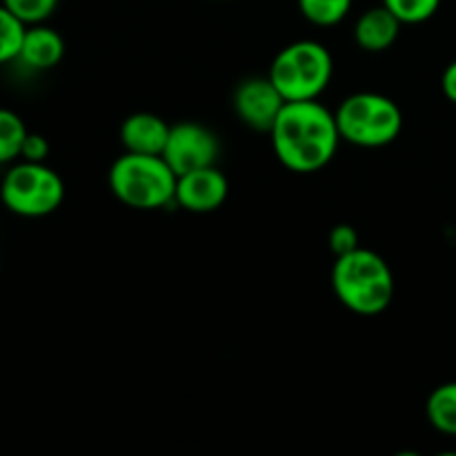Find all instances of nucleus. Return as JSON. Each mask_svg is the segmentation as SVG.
Segmentation results:
<instances>
[{
  "instance_id": "obj_1",
  "label": "nucleus",
  "mask_w": 456,
  "mask_h": 456,
  "mask_svg": "<svg viewBox=\"0 0 456 456\" xmlns=\"http://www.w3.org/2000/svg\"><path fill=\"white\" fill-rule=\"evenodd\" d=\"M272 147L283 167L297 174L323 169L337 156L341 134L337 116L316 101H288L270 129Z\"/></svg>"
},
{
  "instance_id": "obj_2",
  "label": "nucleus",
  "mask_w": 456,
  "mask_h": 456,
  "mask_svg": "<svg viewBox=\"0 0 456 456\" xmlns=\"http://www.w3.org/2000/svg\"><path fill=\"white\" fill-rule=\"evenodd\" d=\"M332 288L338 301L361 316H377L395 298V274L381 254L356 248L337 256L332 267Z\"/></svg>"
},
{
  "instance_id": "obj_3",
  "label": "nucleus",
  "mask_w": 456,
  "mask_h": 456,
  "mask_svg": "<svg viewBox=\"0 0 456 456\" xmlns=\"http://www.w3.org/2000/svg\"><path fill=\"white\" fill-rule=\"evenodd\" d=\"M176 174L163 156L125 151L110 169L111 194L134 209H160L174 203Z\"/></svg>"
},
{
  "instance_id": "obj_4",
  "label": "nucleus",
  "mask_w": 456,
  "mask_h": 456,
  "mask_svg": "<svg viewBox=\"0 0 456 456\" xmlns=\"http://www.w3.org/2000/svg\"><path fill=\"white\" fill-rule=\"evenodd\" d=\"M334 74L332 53L316 40H297L276 53L270 80L285 101H316Z\"/></svg>"
},
{
  "instance_id": "obj_5",
  "label": "nucleus",
  "mask_w": 456,
  "mask_h": 456,
  "mask_svg": "<svg viewBox=\"0 0 456 456\" xmlns=\"http://www.w3.org/2000/svg\"><path fill=\"white\" fill-rule=\"evenodd\" d=\"M341 141L356 147H386L403 129V114L390 96L359 92L347 96L334 111Z\"/></svg>"
},
{
  "instance_id": "obj_6",
  "label": "nucleus",
  "mask_w": 456,
  "mask_h": 456,
  "mask_svg": "<svg viewBox=\"0 0 456 456\" xmlns=\"http://www.w3.org/2000/svg\"><path fill=\"white\" fill-rule=\"evenodd\" d=\"M65 199L61 174L45 163L20 160L12 165L0 183V200L22 218H43L56 212Z\"/></svg>"
},
{
  "instance_id": "obj_7",
  "label": "nucleus",
  "mask_w": 456,
  "mask_h": 456,
  "mask_svg": "<svg viewBox=\"0 0 456 456\" xmlns=\"http://www.w3.org/2000/svg\"><path fill=\"white\" fill-rule=\"evenodd\" d=\"M218 138L212 129L199 123H176L169 129L167 145L163 150V159L176 176L194 169L216 165L218 159Z\"/></svg>"
},
{
  "instance_id": "obj_8",
  "label": "nucleus",
  "mask_w": 456,
  "mask_h": 456,
  "mask_svg": "<svg viewBox=\"0 0 456 456\" xmlns=\"http://www.w3.org/2000/svg\"><path fill=\"white\" fill-rule=\"evenodd\" d=\"M283 94L276 89L270 76H252L243 80L234 92V111L248 127L270 134L285 105Z\"/></svg>"
},
{
  "instance_id": "obj_9",
  "label": "nucleus",
  "mask_w": 456,
  "mask_h": 456,
  "mask_svg": "<svg viewBox=\"0 0 456 456\" xmlns=\"http://www.w3.org/2000/svg\"><path fill=\"white\" fill-rule=\"evenodd\" d=\"M227 194H230L227 176L216 165H209V167L194 169L176 178L174 203H178L187 212L209 214L225 203Z\"/></svg>"
},
{
  "instance_id": "obj_10",
  "label": "nucleus",
  "mask_w": 456,
  "mask_h": 456,
  "mask_svg": "<svg viewBox=\"0 0 456 456\" xmlns=\"http://www.w3.org/2000/svg\"><path fill=\"white\" fill-rule=\"evenodd\" d=\"M172 125L150 111H136L120 125V142L132 154L163 156Z\"/></svg>"
},
{
  "instance_id": "obj_11",
  "label": "nucleus",
  "mask_w": 456,
  "mask_h": 456,
  "mask_svg": "<svg viewBox=\"0 0 456 456\" xmlns=\"http://www.w3.org/2000/svg\"><path fill=\"white\" fill-rule=\"evenodd\" d=\"M65 56V40L56 29L47 27L45 22L40 25H29L25 29L20 53L16 61L25 65L27 69L47 71L53 69Z\"/></svg>"
},
{
  "instance_id": "obj_12",
  "label": "nucleus",
  "mask_w": 456,
  "mask_h": 456,
  "mask_svg": "<svg viewBox=\"0 0 456 456\" xmlns=\"http://www.w3.org/2000/svg\"><path fill=\"white\" fill-rule=\"evenodd\" d=\"M401 25L403 22L386 4H379L361 13L354 25V40L363 52H386L399 38Z\"/></svg>"
},
{
  "instance_id": "obj_13",
  "label": "nucleus",
  "mask_w": 456,
  "mask_h": 456,
  "mask_svg": "<svg viewBox=\"0 0 456 456\" xmlns=\"http://www.w3.org/2000/svg\"><path fill=\"white\" fill-rule=\"evenodd\" d=\"M426 414L435 430L456 436V381L444 383L428 396Z\"/></svg>"
},
{
  "instance_id": "obj_14",
  "label": "nucleus",
  "mask_w": 456,
  "mask_h": 456,
  "mask_svg": "<svg viewBox=\"0 0 456 456\" xmlns=\"http://www.w3.org/2000/svg\"><path fill=\"white\" fill-rule=\"evenodd\" d=\"M29 134L25 120L12 110L0 107V165L13 163L20 159L22 141Z\"/></svg>"
},
{
  "instance_id": "obj_15",
  "label": "nucleus",
  "mask_w": 456,
  "mask_h": 456,
  "mask_svg": "<svg viewBox=\"0 0 456 456\" xmlns=\"http://www.w3.org/2000/svg\"><path fill=\"white\" fill-rule=\"evenodd\" d=\"M298 9L312 25L332 27L350 13L352 0H298Z\"/></svg>"
},
{
  "instance_id": "obj_16",
  "label": "nucleus",
  "mask_w": 456,
  "mask_h": 456,
  "mask_svg": "<svg viewBox=\"0 0 456 456\" xmlns=\"http://www.w3.org/2000/svg\"><path fill=\"white\" fill-rule=\"evenodd\" d=\"M27 25L0 3V65L16 61Z\"/></svg>"
},
{
  "instance_id": "obj_17",
  "label": "nucleus",
  "mask_w": 456,
  "mask_h": 456,
  "mask_svg": "<svg viewBox=\"0 0 456 456\" xmlns=\"http://www.w3.org/2000/svg\"><path fill=\"white\" fill-rule=\"evenodd\" d=\"M383 4L403 25H419V22L430 20L439 12L441 0H383Z\"/></svg>"
},
{
  "instance_id": "obj_18",
  "label": "nucleus",
  "mask_w": 456,
  "mask_h": 456,
  "mask_svg": "<svg viewBox=\"0 0 456 456\" xmlns=\"http://www.w3.org/2000/svg\"><path fill=\"white\" fill-rule=\"evenodd\" d=\"M3 4L18 20H22L29 27L40 25L47 18H52V13L58 7V0H3Z\"/></svg>"
},
{
  "instance_id": "obj_19",
  "label": "nucleus",
  "mask_w": 456,
  "mask_h": 456,
  "mask_svg": "<svg viewBox=\"0 0 456 456\" xmlns=\"http://www.w3.org/2000/svg\"><path fill=\"white\" fill-rule=\"evenodd\" d=\"M330 249H332L334 256H343V254L352 252V249L359 248V234L352 225H337L330 232Z\"/></svg>"
},
{
  "instance_id": "obj_20",
  "label": "nucleus",
  "mask_w": 456,
  "mask_h": 456,
  "mask_svg": "<svg viewBox=\"0 0 456 456\" xmlns=\"http://www.w3.org/2000/svg\"><path fill=\"white\" fill-rule=\"evenodd\" d=\"M49 156V141L43 136V134L29 132L22 141L20 159L31 160V163H45Z\"/></svg>"
},
{
  "instance_id": "obj_21",
  "label": "nucleus",
  "mask_w": 456,
  "mask_h": 456,
  "mask_svg": "<svg viewBox=\"0 0 456 456\" xmlns=\"http://www.w3.org/2000/svg\"><path fill=\"white\" fill-rule=\"evenodd\" d=\"M441 89H444L445 98L456 105V61L445 67L444 76H441Z\"/></svg>"
}]
</instances>
